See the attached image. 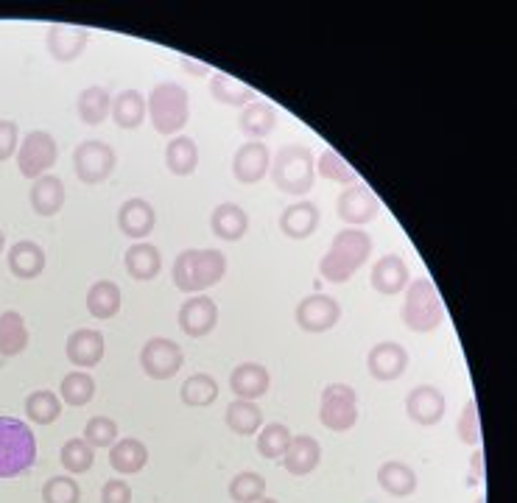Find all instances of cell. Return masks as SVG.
I'll use <instances>...</instances> for the list:
<instances>
[{
	"label": "cell",
	"instance_id": "ac0fdd59",
	"mask_svg": "<svg viewBox=\"0 0 517 503\" xmlns=\"http://www.w3.org/2000/svg\"><path fill=\"white\" fill-rule=\"evenodd\" d=\"M445 411H448V400H445V395L436 386H417L406 397V414L417 425H425V428L442 422Z\"/></svg>",
	"mask_w": 517,
	"mask_h": 503
},
{
	"label": "cell",
	"instance_id": "30bf717a",
	"mask_svg": "<svg viewBox=\"0 0 517 503\" xmlns=\"http://www.w3.org/2000/svg\"><path fill=\"white\" fill-rule=\"evenodd\" d=\"M118 157L115 149L107 146L104 140H84L73 151V168H76V177L82 179L84 185H98L115 171Z\"/></svg>",
	"mask_w": 517,
	"mask_h": 503
},
{
	"label": "cell",
	"instance_id": "2e32d148",
	"mask_svg": "<svg viewBox=\"0 0 517 503\" xmlns=\"http://www.w3.org/2000/svg\"><path fill=\"white\" fill-rule=\"evenodd\" d=\"M336 210H339L341 221H347L350 227H361V224H369L375 221L381 204L372 196L367 185H350L347 191H341L339 202H336Z\"/></svg>",
	"mask_w": 517,
	"mask_h": 503
},
{
	"label": "cell",
	"instance_id": "d590c367",
	"mask_svg": "<svg viewBox=\"0 0 517 503\" xmlns=\"http://www.w3.org/2000/svg\"><path fill=\"white\" fill-rule=\"evenodd\" d=\"M112 121L118 123L121 129H137L140 123L146 121L149 109H146V98L140 96L137 90H123L121 96L112 98Z\"/></svg>",
	"mask_w": 517,
	"mask_h": 503
},
{
	"label": "cell",
	"instance_id": "8fae6325",
	"mask_svg": "<svg viewBox=\"0 0 517 503\" xmlns=\"http://www.w3.org/2000/svg\"><path fill=\"white\" fill-rule=\"evenodd\" d=\"M294 319L305 333H327L330 327L339 325L341 302L327 297V294H311L297 305Z\"/></svg>",
	"mask_w": 517,
	"mask_h": 503
},
{
	"label": "cell",
	"instance_id": "8d00e7d4",
	"mask_svg": "<svg viewBox=\"0 0 517 503\" xmlns=\"http://www.w3.org/2000/svg\"><path fill=\"white\" fill-rule=\"evenodd\" d=\"M179 397H182L185 406L191 408L213 406L218 400V381L213 375H207V372H196V375H191L188 381L182 383Z\"/></svg>",
	"mask_w": 517,
	"mask_h": 503
},
{
	"label": "cell",
	"instance_id": "816d5d0a",
	"mask_svg": "<svg viewBox=\"0 0 517 503\" xmlns=\"http://www.w3.org/2000/svg\"><path fill=\"white\" fill-rule=\"evenodd\" d=\"M3 246H6V232L0 230V252H3Z\"/></svg>",
	"mask_w": 517,
	"mask_h": 503
},
{
	"label": "cell",
	"instance_id": "4dcf8cb0",
	"mask_svg": "<svg viewBox=\"0 0 517 503\" xmlns=\"http://www.w3.org/2000/svg\"><path fill=\"white\" fill-rule=\"evenodd\" d=\"M165 165L174 177H191L199 165V146L193 143V137L177 135L168 140L165 146Z\"/></svg>",
	"mask_w": 517,
	"mask_h": 503
},
{
	"label": "cell",
	"instance_id": "ab89813d",
	"mask_svg": "<svg viewBox=\"0 0 517 503\" xmlns=\"http://www.w3.org/2000/svg\"><path fill=\"white\" fill-rule=\"evenodd\" d=\"M59 462L68 470L70 476H82V473H90L93 464H96V448H90L84 442V436L79 439H68L62 450H59Z\"/></svg>",
	"mask_w": 517,
	"mask_h": 503
},
{
	"label": "cell",
	"instance_id": "ba28073f",
	"mask_svg": "<svg viewBox=\"0 0 517 503\" xmlns=\"http://www.w3.org/2000/svg\"><path fill=\"white\" fill-rule=\"evenodd\" d=\"M59 157V146L51 132L34 129L23 137V146H17V168L26 179H40L48 174V168H54Z\"/></svg>",
	"mask_w": 517,
	"mask_h": 503
},
{
	"label": "cell",
	"instance_id": "f907efd6",
	"mask_svg": "<svg viewBox=\"0 0 517 503\" xmlns=\"http://www.w3.org/2000/svg\"><path fill=\"white\" fill-rule=\"evenodd\" d=\"M473 467H476V476L484 478V453H481V448L473 453Z\"/></svg>",
	"mask_w": 517,
	"mask_h": 503
},
{
	"label": "cell",
	"instance_id": "f35d334b",
	"mask_svg": "<svg viewBox=\"0 0 517 503\" xmlns=\"http://www.w3.org/2000/svg\"><path fill=\"white\" fill-rule=\"evenodd\" d=\"M59 392H62V395H59L62 397V403H68V406L73 408H82L96 397V381H93L90 372L76 369V372H68V375L62 378Z\"/></svg>",
	"mask_w": 517,
	"mask_h": 503
},
{
	"label": "cell",
	"instance_id": "e575fe53",
	"mask_svg": "<svg viewBox=\"0 0 517 503\" xmlns=\"http://www.w3.org/2000/svg\"><path fill=\"white\" fill-rule=\"evenodd\" d=\"M76 109H79V118L87 126H98L109 118L112 112V96L107 93V87H84L79 93V101H76Z\"/></svg>",
	"mask_w": 517,
	"mask_h": 503
},
{
	"label": "cell",
	"instance_id": "1f68e13d",
	"mask_svg": "<svg viewBox=\"0 0 517 503\" xmlns=\"http://www.w3.org/2000/svg\"><path fill=\"white\" fill-rule=\"evenodd\" d=\"M28 347V325L20 311L0 313V355L14 358Z\"/></svg>",
	"mask_w": 517,
	"mask_h": 503
},
{
	"label": "cell",
	"instance_id": "e0dca14e",
	"mask_svg": "<svg viewBox=\"0 0 517 503\" xmlns=\"http://www.w3.org/2000/svg\"><path fill=\"white\" fill-rule=\"evenodd\" d=\"M104 333L101 330H93V327H82V330H73L68 336V344H65V353H68V361L76 369H93L101 364L104 358Z\"/></svg>",
	"mask_w": 517,
	"mask_h": 503
},
{
	"label": "cell",
	"instance_id": "5b68a950",
	"mask_svg": "<svg viewBox=\"0 0 517 503\" xmlns=\"http://www.w3.org/2000/svg\"><path fill=\"white\" fill-rule=\"evenodd\" d=\"M146 109H149L151 126L157 129V135L177 137L179 129L191 118V98L182 84L160 82L154 84Z\"/></svg>",
	"mask_w": 517,
	"mask_h": 503
},
{
	"label": "cell",
	"instance_id": "7a4b0ae2",
	"mask_svg": "<svg viewBox=\"0 0 517 503\" xmlns=\"http://www.w3.org/2000/svg\"><path fill=\"white\" fill-rule=\"evenodd\" d=\"M227 274V255L218 249H185L171 266V280L185 294H202L218 286Z\"/></svg>",
	"mask_w": 517,
	"mask_h": 503
},
{
	"label": "cell",
	"instance_id": "9a60e30c",
	"mask_svg": "<svg viewBox=\"0 0 517 503\" xmlns=\"http://www.w3.org/2000/svg\"><path fill=\"white\" fill-rule=\"evenodd\" d=\"M272 168V157H269V146H263L260 140H249L232 157V174L241 185H258L260 179L269 174Z\"/></svg>",
	"mask_w": 517,
	"mask_h": 503
},
{
	"label": "cell",
	"instance_id": "277c9868",
	"mask_svg": "<svg viewBox=\"0 0 517 503\" xmlns=\"http://www.w3.org/2000/svg\"><path fill=\"white\" fill-rule=\"evenodd\" d=\"M313 179H316V163H313V151L308 146L291 143L274 154L272 182L280 193L305 196L313 191Z\"/></svg>",
	"mask_w": 517,
	"mask_h": 503
},
{
	"label": "cell",
	"instance_id": "f5cc1de1",
	"mask_svg": "<svg viewBox=\"0 0 517 503\" xmlns=\"http://www.w3.org/2000/svg\"><path fill=\"white\" fill-rule=\"evenodd\" d=\"M255 503H277V501H274V498H260V501H255Z\"/></svg>",
	"mask_w": 517,
	"mask_h": 503
},
{
	"label": "cell",
	"instance_id": "9c48e42d",
	"mask_svg": "<svg viewBox=\"0 0 517 503\" xmlns=\"http://www.w3.org/2000/svg\"><path fill=\"white\" fill-rule=\"evenodd\" d=\"M185 364V355L174 339L154 336L143 344L140 350V367L149 375L151 381H171Z\"/></svg>",
	"mask_w": 517,
	"mask_h": 503
},
{
	"label": "cell",
	"instance_id": "6da1fadb",
	"mask_svg": "<svg viewBox=\"0 0 517 503\" xmlns=\"http://www.w3.org/2000/svg\"><path fill=\"white\" fill-rule=\"evenodd\" d=\"M369 255H372V238L358 227H347V230L336 232V238L330 241L325 258L319 260V274L327 283L341 286V283L353 280V274L367 263Z\"/></svg>",
	"mask_w": 517,
	"mask_h": 503
},
{
	"label": "cell",
	"instance_id": "44dd1931",
	"mask_svg": "<svg viewBox=\"0 0 517 503\" xmlns=\"http://www.w3.org/2000/svg\"><path fill=\"white\" fill-rule=\"evenodd\" d=\"M230 389L235 392L238 400H252L255 403L258 397L269 395L272 375H269V369L260 367L255 361H246V364H238V367L232 369Z\"/></svg>",
	"mask_w": 517,
	"mask_h": 503
},
{
	"label": "cell",
	"instance_id": "db71d44e",
	"mask_svg": "<svg viewBox=\"0 0 517 503\" xmlns=\"http://www.w3.org/2000/svg\"><path fill=\"white\" fill-rule=\"evenodd\" d=\"M476 503H484V498H478V501Z\"/></svg>",
	"mask_w": 517,
	"mask_h": 503
},
{
	"label": "cell",
	"instance_id": "4fadbf2b",
	"mask_svg": "<svg viewBox=\"0 0 517 503\" xmlns=\"http://www.w3.org/2000/svg\"><path fill=\"white\" fill-rule=\"evenodd\" d=\"M90 42V31L84 26H70V23H51L45 31V45L48 54L56 62H76Z\"/></svg>",
	"mask_w": 517,
	"mask_h": 503
},
{
	"label": "cell",
	"instance_id": "5bb4252c",
	"mask_svg": "<svg viewBox=\"0 0 517 503\" xmlns=\"http://www.w3.org/2000/svg\"><path fill=\"white\" fill-rule=\"evenodd\" d=\"M367 369L375 381L389 383L397 381L409 369V353L397 341H381L375 344L367 355Z\"/></svg>",
	"mask_w": 517,
	"mask_h": 503
},
{
	"label": "cell",
	"instance_id": "f1b7e54d",
	"mask_svg": "<svg viewBox=\"0 0 517 503\" xmlns=\"http://www.w3.org/2000/svg\"><path fill=\"white\" fill-rule=\"evenodd\" d=\"M238 129L244 132L249 140H260V137L272 135L274 129H277V109L269 104V101H252V104H246L241 109V115H238Z\"/></svg>",
	"mask_w": 517,
	"mask_h": 503
},
{
	"label": "cell",
	"instance_id": "7dc6e473",
	"mask_svg": "<svg viewBox=\"0 0 517 503\" xmlns=\"http://www.w3.org/2000/svg\"><path fill=\"white\" fill-rule=\"evenodd\" d=\"M456 434H459L464 445H476V448L481 445V420H478V406L473 397L464 403L459 422H456Z\"/></svg>",
	"mask_w": 517,
	"mask_h": 503
},
{
	"label": "cell",
	"instance_id": "7bdbcfd3",
	"mask_svg": "<svg viewBox=\"0 0 517 503\" xmlns=\"http://www.w3.org/2000/svg\"><path fill=\"white\" fill-rule=\"evenodd\" d=\"M316 174L330 179V182H339V185H355V179H358L355 168H350V163L333 149L319 154V160H316Z\"/></svg>",
	"mask_w": 517,
	"mask_h": 503
},
{
	"label": "cell",
	"instance_id": "d6986e66",
	"mask_svg": "<svg viewBox=\"0 0 517 503\" xmlns=\"http://www.w3.org/2000/svg\"><path fill=\"white\" fill-rule=\"evenodd\" d=\"M369 283H372V288H375L378 294H383V297H395L403 288H409V263L400 258V255H383V258L372 266Z\"/></svg>",
	"mask_w": 517,
	"mask_h": 503
},
{
	"label": "cell",
	"instance_id": "7402d4cb",
	"mask_svg": "<svg viewBox=\"0 0 517 503\" xmlns=\"http://www.w3.org/2000/svg\"><path fill=\"white\" fill-rule=\"evenodd\" d=\"M65 182L56 177V174H45V177L34 179L31 182V191H28V202L34 207V213L42 218L56 216L62 207H65Z\"/></svg>",
	"mask_w": 517,
	"mask_h": 503
},
{
	"label": "cell",
	"instance_id": "bcb514c9",
	"mask_svg": "<svg viewBox=\"0 0 517 503\" xmlns=\"http://www.w3.org/2000/svg\"><path fill=\"white\" fill-rule=\"evenodd\" d=\"M84 442L90 448H112L118 442V425L109 417H93L84 425Z\"/></svg>",
	"mask_w": 517,
	"mask_h": 503
},
{
	"label": "cell",
	"instance_id": "d6a6232c",
	"mask_svg": "<svg viewBox=\"0 0 517 503\" xmlns=\"http://www.w3.org/2000/svg\"><path fill=\"white\" fill-rule=\"evenodd\" d=\"M121 288L112 280H96L87 291V311L96 319H112L121 311Z\"/></svg>",
	"mask_w": 517,
	"mask_h": 503
},
{
	"label": "cell",
	"instance_id": "4316f807",
	"mask_svg": "<svg viewBox=\"0 0 517 503\" xmlns=\"http://www.w3.org/2000/svg\"><path fill=\"white\" fill-rule=\"evenodd\" d=\"M9 272L20 280H34L45 272V249L37 241H17L9 246Z\"/></svg>",
	"mask_w": 517,
	"mask_h": 503
},
{
	"label": "cell",
	"instance_id": "ee69618b",
	"mask_svg": "<svg viewBox=\"0 0 517 503\" xmlns=\"http://www.w3.org/2000/svg\"><path fill=\"white\" fill-rule=\"evenodd\" d=\"M230 498L235 503H255L266 498V478L255 470H244L230 481Z\"/></svg>",
	"mask_w": 517,
	"mask_h": 503
},
{
	"label": "cell",
	"instance_id": "f546056e",
	"mask_svg": "<svg viewBox=\"0 0 517 503\" xmlns=\"http://www.w3.org/2000/svg\"><path fill=\"white\" fill-rule=\"evenodd\" d=\"M378 484L383 492H389L395 498H409L417 490V473L406 462L389 459L378 467Z\"/></svg>",
	"mask_w": 517,
	"mask_h": 503
},
{
	"label": "cell",
	"instance_id": "cb8c5ba5",
	"mask_svg": "<svg viewBox=\"0 0 517 503\" xmlns=\"http://www.w3.org/2000/svg\"><path fill=\"white\" fill-rule=\"evenodd\" d=\"M123 266H126V274L137 280V283H149L154 280L160 269H163V255L160 249L149 241H137L126 249L123 255Z\"/></svg>",
	"mask_w": 517,
	"mask_h": 503
},
{
	"label": "cell",
	"instance_id": "603a6c76",
	"mask_svg": "<svg viewBox=\"0 0 517 503\" xmlns=\"http://www.w3.org/2000/svg\"><path fill=\"white\" fill-rule=\"evenodd\" d=\"M322 462V445L308 434L291 436V445L283 453V467L291 476H311L313 470Z\"/></svg>",
	"mask_w": 517,
	"mask_h": 503
},
{
	"label": "cell",
	"instance_id": "7c38bea8",
	"mask_svg": "<svg viewBox=\"0 0 517 503\" xmlns=\"http://www.w3.org/2000/svg\"><path fill=\"white\" fill-rule=\"evenodd\" d=\"M177 319L185 336H191V339L210 336L218 325L216 302L210 300L207 294H193V297H188V300L182 302Z\"/></svg>",
	"mask_w": 517,
	"mask_h": 503
},
{
	"label": "cell",
	"instance_id": "3957f363",
	"mask_svg": "<svg viewBox=\"0 0 517 503\" xmlns=\"http://www.w3.org/2000/svg\"><path fill=\"white\" fill-rule=\"evenodd\" d=\"M37 462V439L26 422L0 414V478L28 473Z\"/></svg>",
	"mask_w": 517,
	"mask_h": 503
},
{
	"label": "cell",
	"instance_id": "f6af8a7d",
	"mask_svg": "<svg viewBox=\"0 0 517 503\" xmlns=\"http://www.w3.org/2000/svg\"><path fill=\"white\" fill-rule=\"evenodd\" d=\"M42 501L45 503H79L82 490L70 476H54L45 481L42 487Z\"/></svg>",
	"mask_w": 517,
	"mask_h": 503
},
{
	"label": "cell",
	"instance_id": "d4e9b609",
	"mask_svg": "<svg viewBox=\"0 0 517 503\" xmlns=\"http://www.w3.org/2000/svg\"><path fill=\"white\" fill-rule=\"evenodd\" d=\"M210 230L216 238L221 241H227V244H235V241H241L249 230V213H246L241 204L235 202H224L218 204L216 210H213V216H210Z\"/></svg>",
	"mask_w": 517,
	"mask_h": 503
},
{
	"label": "cell",
	"instance_id": "ffe728a7",
	"mask_svg": "<svg viewBox=\"0 0 517 503\" xmlns=\"http://www.w3.org/2000/svg\"><path fill=\"white\" fill-rule=\"evenodd\" d=\"M157 227V213L146 199H126L118 207V230L132 238V241H143Z\"/></svg>",
	"mask_w": 517,
	"mask_h": 503
},
{
	"label": "cell",
	"instance_id": "83f0119b",
	"mask_svg": "<svg viewBox=\"0 0 517 503\" xmlns=\"http://www.w3.org/2000/svg\"><path fill=\"white\" fill-rule=\"evenodd\" d=\"M149 462V448L135 439V436H123L109 450V467L121 476H135Z\"/></svg>",
	"mask_w": 517,
	"mask_h": 503
},
{
	"label": "cell",
	"instance_id": "8992f818",
	"mask_svg": "<svg viewBox=\"0 0 517 503\" xmlns=\"http://www.w3.org/2000/svg\"><path fill=\"white\" fill-rule=\"evenodd\" d=\"M400 319L414 333H434L436 327L442 325L445 311H442V300H439V291H436L431 277L411 280L409 288H406V302H403Z\"/></svg>",
	"mask_w": 517,
	"mask_h": 503
},
{
	"label": "cell",
	"instance_id": "836d02e7",
	"mask_svg": "<svg viewBox=\"0 0 517 503\" xmlns=\"http://www.w3.org/2000/svg\"><path fill=\"white\" fill-rule=\"evenodd\" d=\"M224 422L232 434L255 436L263 428V411L252 400H232L224 414Z\"/></svg>",
	"mask_w": 517,
	"mask_h": 503
},
{
	"label": "cell",
	"instance_id": "c3c4849f",
	"mask_svg": "<svg viewBox=\"0 0 517 503\" xmlns=\"http://www.w3.org/2000/svg\"><path fill=\"white\" fill-rule=\"evenodd\" d=\"M17 140H20L17 123L0 121V163L12 160L14 154H17Z\"/></svg>",
	"mask_w": 517,
	"mask_h": 503
},
{
	"label": "cell",
	"instance_id": "74e56055",
	"mask_svg": "<svg viewBox=\"0 0 517 503\" xmlns=\"http://www.w3.org/2000/svg\"><path fill=\"white\" fill-rule=\"evenodd\" d=\"M210 93H213V98H216L218 104H227V107L244 109L246 104L255 101V90L246 87V84L235 82L227 73H213V79H210Z\"/></svg>",
	"mask_w": 517,
	"mask_h": 503
},
{
	"label": "cell",
	"instance_id": "52a82bcc",
	"mask_svg": "<svg viewBox=\"0 0 517 503\" xmlns=\"http://www.w3.org/2000/svg\"><path fill=\"white\" fill-rule=\"evenodd\" d=\"M319 420L327 431L344 434L355 428L358 422V395L350 383H330L322 392V406H319Z\"/></svg>",
	"mask_w": 517,
	"mask_h": 503
},
{
	"label": "cell",
	"instance_id": "60d3db41",
	"mask_svg": "<svg viewBox=\"0 0 517 503\" xmlns=\"http://www.w3.org/2000/svg\"><path fill=\"white\" fill-rule=\"evenodd\" d=\"M62 414V397L48 392V389H37L26 397V417L34 425H51L59 420Z\"/></svg>",
	"mask_w": 517,
	"mask_h": 503
},
{
	"label": "cell",
	"instance_id": "484cf974",
	"mask_svg": "<svg viewBox=\"0 0 517 503\" xmlns=\"http://www.w3.org/2000/svg\"><path fill=\"white\" fill-rule=\"evenodd\" d=\"M319 221H322V213H319L316 204L297 202L283 210V216H280V230H283V235L291 238V241H302V238H308V235H313V232L319 230Z\"/></svg>",
	"mask_w": 517,
	"mask_h": 503
},
{
	"label": "cell",
	"instance_id": "681fc988",
	"mask_svg": "<svg viewBox=\"0 0 517 503\" xmlns=\"http://www.w3.org/2000/svg\"><path fill=\"white\" fill-rule=\"evenodd\" d=\"M101 503H132V487L123 478H109L101 490Z\"/></svg>",
	"mask_w": 517,
	"mask_h": 503
},
{
	"label": "cell",
	"instance_id": "b9f144b4",
	"mask_svg": "<svg viewBox=\"0 0 517 503\" xmlns=\"http://www.w3.org/2000/svg\"><path fill=\"white\" fill-rule=\"evenodd\" d=\"M288 445H291V431L283 422H269V425L260 428L258 453L263 459H283Z\"/></svg>",
	"mask_w": 517,
	"mask_h": 503
}]
</instances>
